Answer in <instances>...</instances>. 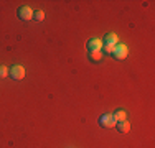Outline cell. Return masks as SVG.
<instances>
[{"instance_id": "6", "label": "cell", "mask_w": 155, "mask_h": 148, "mask_svg": "<svg viewBox=\"0 0 155 148\" xmlns=\"http://www.w3.org/2000/svg\"><path fill=\"white\" fill-rule=\"evenodd\" d=\"M119 43V38H117V35L116 33H107L106 35V40H104V43L102 44H107V46H116V44Z\"/></svg>"}, {"instance_id": "12", "label": "cell", "mask_w": 155, "mask_h": 148, "mask_svg": "<svg viewBox=\"0 0 155 148\" xmlns=\"http://www.w3.org/2000/svg\"><path fill=\"white\" fill-rule=\"evenodd\" d=\"M102 48H104V51H106V53H112V50H114L112 46H107V44H102Z\"/></svg>"}, {"instance_id": "1", "label": "cell", "mask_w": 155, "mask_h": 148, "mask_svg": "<svg viewBox=\"0 0 155 148\" xmlns=\"http://www.w3.org/2000/svg\"><path fill=\"white\" fill-rule=\"evenodd\" d=\"M127 53H129V50H127V46H125L124 43H117L116 46H114V50H112L114 58H117V59H125L127 58Z\"/></svg>"}, {"instance_id": "4", "label": "cell", "mask_w": 155, "mask_h": 148, "mask_svg": "<svg viewBox=\"0 0 155 148\" xmlns=\"http://www.w3.org/2000/svg\"><path fill=\"white\" fill-rule=\"evenodd\" d=\"M18 17L21 18V20H31L33 18V12L30 7H20V10H18Z\"/></svg>"}, {"instance_id": "7", "label": "cell", "mask_w": 155, "mask_h": 148, "mask_svg": "<svg viewBox=\"0 0 155 148\" xmlns=\"http://www.w3.org/2000/svg\"><path fill=\"white\" fill-rule=\"evenodd\" d=\"M116 127L119 128V132H120V133H127L129 130H130V124H129L127 120H122V122H117V124H116Z\"/></svg>"}, {"instance_id": "5", "label": "cell", "mask_w": 155, "mask_h": 148, "mask_svg": "<svg viewBox=\"0 0 155 148\" xmlns=\"http://www.w3.org/2000/svg\"><path fill=\"white\" fill-rule=\"evenodd\" d=\"M87 48H89V51H101L102 50V41L99 38H93L87 43Z\"/></svg>"}, {"instance_id": "2", "label": "cell", "mask_w": 155, "mask_h": 148, "mask_svg": "<svg viewBox=\"0 0 155 148\" xmlns=\"http://www.w3.org/2000/svg\"><path fill=\"white\" fill-rule=\"evenodd\" d=\"M99 124H101L102 127H106V128L116 127V120H114L112 114H106V115H102L101 118H99Z\"/></svg>"}, {"instance_id": "10", "label": "cell", "mask_w": 155, "mask_h": 148, "mask_svg": "<svg viewBox=\"0 0 155 148\" xmlns=\"http://www.w3.org/2000/svg\"><path fill=\"white\" fill-rule=\"evenodd\" d=\"M33 18H35V20H38V21H41L43 18H45V13H43L41 10H38V12L33 13Z\"/></svg>"}, {"instance_id": "11", "label": "cell", "mask_w": 155, "mask_h": 148, "mask_svg": "<svg viewBox=\"0 0 155 148\" xmlns=\"http://www.w3.org/2000/svg\"><path fill=\"white\" fill-rule=\"evenodd\" d=\"M7 74H8V71H7L5 66H0V77H5Z\"/></svg>"}, {"instance_id": "3", "label": "cell", "mask_w": 155, "mask_h": 148, "mask_svg": "<svg viewBox=\"0 0 155 148\" xmlns=\"http://www.w3.org/2000/svg\"><path fill=\"white\" fill-rule=\"evenodd\" d=\"M10 76H12L13 79H17V81L23 79V77H25V69H23V66H13V68L10 69Z\"/></svg>"}, {"instance_id": "9", "label": "cell", "mask_w": 155, "mask_h": 148, "mask_svg": "<svg viewBox=\"0 0 155 148\" xmlns=\"http://www.w3.org/2000/svg\"><path fill=\"white\" fill-rule=\"evenodd\" d=\"M89 56H91L93 61H101L102 59V51H91Z\"/></svg>"}, {"instance_id": "8", "label": "cell", "mask_w": 155, "mask_h": 148, "mask_svg": "<svg viewBox=\"0 0 155 148\" xmlns=\"http://www.w3.org/2000/svg\"><path fill=\"white\" fill-rule=\"evenodd\" d=\"M112 117H114V120H116V124H117V122H122V120H125L127 114H125L124 110H116V112L112 114Z\"/></svg>"}]
</instances>
